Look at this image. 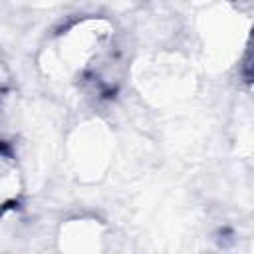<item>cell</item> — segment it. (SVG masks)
<instances>
[{
    "mask_svg": "<svg viewBox=\"0 0 254 254\" xmlns=\"http://www.w3.org/2000/svg\"><path fill=\"white\" fill-rule=\"evenodd\" d=\"M18 194V171L8 161V157L0 155V208L8 204Z\"/></svg>",
    "mask_w": 254,
    "mask_h": 254,
    "instance_id": "cell-1",
    "label": "cell"
}]
</instances>
